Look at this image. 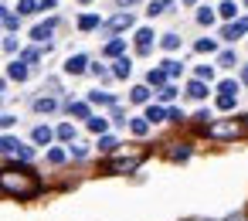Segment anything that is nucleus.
<instances>
[{"label": "nucleus", "mask_w": 248, "mask_h": 221, "mask_svg": "<svg viewBox=\"0 0 248 221\" xmlns=\"http://www.w3.org/2000/svg\"><path fill=\"white\" fill-rule=\"evenodd\" d=\"M194 75H197V82H211V79H214V68H211V65H197Z\"/></svg>", "instance_id": "nucleus-29"}, {"label": "nucleus", "mask_w": 248, "mask_h": 221, "mask_svg": "<svg viewBox=\"0 0 248 221\" xmlns=\"http://www.w3.org/2000/svg\"><path fill=\"white\" fill-rule=\"evenodd\" d=\"M82 4H89V0H82Z\"/></svg>", "instance_id": "nucleus-50"}, {"label": "nucleus", "mask_w": 248, "mask_h": 221, "mask_svg": "<svg viewBox=\"0 0 248 221\" xmlns=\"http://www.w3.org/2000/svg\"><path fill=\"white\" fill-rule=\"evenodd\" d=\"M0 190L11 194V197L28 201V197H34V194L41 190V180H38L31 170H21V167H4V170H0Z\"/></svg>", "instance_id": "nucleus-1"}, {"label": "nucleus", "mask_w": 248, "mask_h": 221, "mask_svg": "<svg viewBox=\"0 0 248 221\" xmlns=\"http://www.w3.org/2000/svg\"><path fill=\"white\" fill-rule=\"evenodd\" d=\"M146 82H150V85H156V89H167V72H163V68H150Z\"/></svg>", "instance_id": "nucleus-13"}, {"label": "nucleus", "mask_w": 248, "mask_h": 221, "mask_svg": "<svg viewBox=\"0 0 248 221\" xmlns=\"http://www.w3.org/2000/svg\"><path fill=\"white\" fill-rule=\"evenodd\" d=\"M184 4H197V0H184Z\"/></svg>", "instance_id": "nucleus-48"}, {"label": "nucleus", "mask_w": 248, "mask_h": 221, "mask_svg": "<svg viewBox=\"0 0 248 221\" xmlns=\"http://www.w3.org/2000/svg\"><path fill=\"white\" fill-rule=\"evenodd\" d=\"M28 75H31V68H28L24 62H11V65H7V79H11V82H24Z\"/></svg>", "instance_id": "nucleus-9"}, {"label": "nucleus", "mask_w": 248, "mask_h": 221, "mask_svg": "<svg viewBox=\"0 0 248 221\" xmlns=\"http://www.w3.org/2000/svg\"><path fill=\"white\" fill-rule=\"evenodd\" d=\"M214 17H217V14H214L211 7H201V11H197V24H204V28L214 24Z\"/></svg>", "instance_id": "nucleus-27"}, {"label": "nucleus", "mask_w": 248, "mask_h": 221, "mask_svg": "<svg viewBox=\"0 0 248 221\" xmlns=\"http://www.w3.org/2000/svg\"><path fill=\"white\" fill-rule=\"evenodd\" d=\"M133 21H136V14H112L106 21V28L109 31H126V28H133Z\"/></svg>", "instance_id": "nucleus-6"}, {"label": "nucleus", "mask_w": 248, "mask_h": 221, "mask_svg": "<svg viewBox=\"0 0 248 221\" xmlns=\"http://www.w3.org/2000/svg\"><path fill=\"white\" fill-rule=\"evenodd\" d=\"M85 153H89V146H82V143H75V146H72V157H75V160H82Z\"/></svg>", "instance_id": "nucleus-42"}, {"label": "nucleus", "mask_w": 248, "mask_h": 221, "mask_svg": "<svg viewBox=\"0 0 248 221\" xmlns=\"http://www.w3.org/2000/svg\"><path fill=\"white\" fill-rule=\"evenodd\" d=\"M0 157L31 160V157H34V150H31V146H24V143H21V140H14V136H0Z\"/></svg>", "instance_id": "nucleus-3"}, {"label": "nucleus", "mask_w": 248, "mask_h": 221, "mask_svg": "<svg viewBox=\"0 0 248 221\" xmlns=\"http://www.w3.org/2000/svg\"><path fill=\"white\" fill-rule=\"evenodd\" d=\"M217 95H234V99H238V82H234V79H224V82L217 85Z\"/></svg>", "instance_id": "nucleus-18"}, {"label": "nucleus", "mask_w": 248, "mask_h": 221, "mask_svg": "<svg viewBox=\"0 0 248 221\" xmlns=\"http://www.w3.org/2000/svg\"><path fill=\"white\" fill-rule=\"evenodd\" d=\"M146 14H150V17H160V14H163V4H160V0H153V4L146 7Z\"/></svg>", "instance_id": "nucleus-38"}, {"label": "nucleus", "mask_w": 248, "mask_h": 221, "mask_svg": "<svg viewBox=\"0 0 248 221\" xmlns=\"http://www.w3.org/2000/svg\"><path fill=\"white\" fill-rule=\"evenodd\" d=\"M116 146H119V143H116V136H102V140H99V150H106V153H112Z\"/></svg>", "instance_id": "nucleus-35"}, {"label": "nucleus", "mask_w": 248, "mask_h": 221, "mask_svg": "<svg viewBox=\"0 0 248 221\" xmlns=\"http://www.w3.org/2000/svg\"><path fill=\"white\" fill-rule=\"evenodd\" d=\"M123 51H126V41H119V38H112L109 45H106V58H123Z\"/></svg>", "instance_id": "nucleus-11"}, {"label": "nucleus", "mask_w": 248, "mask_h": 221, "mask_svg": "<svg viewBox=\"0 0 248 221\" xmlns=\"http://www.w3.org/2000/svg\"><path fill=\"white\" fill-rule=\"evenodd\" d=\"M41 4H38V0H21V4H17V14H34Z\"/></svg>", "instance_id": "nucleus-31"}, {"label": "nucleus", "mask_w": 248, "mask_h": 221, "mask_svg": "<svg viewBox=\"0 0 248 221\" xmlns=\"http://www.w3.org/2000/svg\"><path fill=\"white\" fill-rule=\"evenodd\" d=\"M234 102H238L234 95H217V109H224V112H228V109H234Z\"/></svg>", "instance_id": "nucleus-34"}, {"label": "nucleus", "mask_w": 248, "mask_h": 221, "mask_svg": "<svg viewBox=\"0 0 248 221\" xmlns=\"http://www.w3.org/2000/svg\"><path fill=\"white\" fill-rule=\"evenodd\" d=\"M224 221H245V214H231V218H224Z\"/></svg>", "instance_id": "nucleus-46"}, {"label": "nucleus", "mask_w": 248, "mask_h": 221, "mask_svg": "<svg viewBox=\"0 0 248 221\" xmlns=\"http://www.w3.org/2000/svg\"><path fill=\"white\" fill-rule=\"evenodd\" d=\"M221 34H224V41H238L241 34H248V17H241V21H231V24H228Z\"/></svg>", "instance_id": "nucleus-5"}, {"label": "nucleus", "mask_w": 248, "mask_h": 221, "mask_svg": "<svg viewBox=\"0 0 248 221\" xmlns=\"http://www.w3.org/2000/svg\"><path fill=\"white\" fill-rule=\"evenodd\" d=\"M68 112H72V116H78V119H92V116H89V102H72V106H68Z\"/></svg>", "instance_id": "nucleus-24"}, {"label": "nucleus", "mask_w": 248, "mask_h": 221, "mask_svg": "<svg viewBox=\"0 0 248 221\" xmlns=\"http://www.w3.org/2000/svg\"><path fill=\"white\" fill-rule=\"evenodd\" d=\"M140 163H143V153H129V157H112L106 163V170L109 174H133Z\"/></svg>", "instance_id": "nucleus-4"}, {"label": "nucleus", "mask_w": 248, "mask_h": 221, "mask_svg": "<svg viewBox=\"0 0 248 221\" xmlns=\"http://www.w3.org/2000/svg\"><path fill=\"white\" fill-rule=\"evenodd\" d=\"M17 119L14 116H7V112H0V129H7V126H14Z\"/></svg>", "instance_id": "nucleus-43"}, {"label": "nucleus", "mask_w": 248, "mask_h": 221, "mask_svg": "<svg viewBox=\"0 0 248 221\" xmlns=\"http://www.w3.org/2000/svg\"><path fill=\"white\" fill-rule=\"evenodd\" d=\"M194 48H197L201 55H211V51H217V41H211V38H201V41H197Z\"/></svg>", "instance_id": "nucleus-28"}, {"label": "nucleus", "mask_w": 248, "mask_h": 221, "mask_svg": "<svg viewBox=\"0 0 248 221\" xmlns=\"http://www.w3.org/2000/svg\"><path fill=\"white\" fill-rule=\"evenodd\" d=\"M245 4H248V0H245Z\"/></svg>", "instance_id": "nucleus-51"}, {"label": "nucleus", "mask_w": 248, "mask_h": 221, "mask_svg": "<svg viewBox=\"0 0 248 221\" xmlns=\"http://www.w3.org/2000/svg\"><path fill=\"white\" fill-rule=\"evenodd\" d=\"M0 24H4L7 31H17V24H21V17H14V14H7L4 21H0Z\"/></svg>", "instance_id": "nucleus-36"}, {"label": "nucleus", "mask_w": 248, "mask_h": 221, "mask_svg": "<svg viewBox=\"0 0 248 221\" xmlns=\"http://www.w3.org/2000/svg\"><path fill=\"white\" fill-rule=\"evenodd\" d=\"M234 14H238V7L231 4V0H224V4L217 7V17H224V21H234Z\"/></svg>", "instance_id": "nucleus-21"}, {"label": "nucleus", "mask_w": 248, "mask_h": 221, "mask_svg": "<svg viewBox=\"0 0 248 221\" xmlns=\"http://www.w3.org/2000/svg\"><path fill=\"white\" fill-rule=\"evenodd\" d=\"M217 62H221L224 68H231V65H234V51H221V58H217Z\"/></svg>", "instance_id": "nucleus-40"}, {"label": "nucleus", "mask_w": 248, "mask_h": 221, "mask_svg": "<svg viewBox=\"0 0 248 221\" xmlns=\"http://www.w3.org/2000/svg\"><path fill=\"white\" fill-rule=\"evenodd\" d=\"M160 99H163V102H173V99H177V89H173V85L160 89Z\"/></svg>", "instance_id": "nucleus-37"}, {"label": "nucleus", "mask_w": 248, "mask_h": 221, "mask_svg": "<svg viewBox=\"0 0 248 221\" xmlns=\"http://www.w3.org/2000/svg\"><path fill=\"white\" fill-rule=\"evenodd\" d=\"M48 160L51 163H65V150H48Z\"/></svg>", "instance_id": "nucleus-41"}, {"label": "nucleus", "mask_w": 248, "mask_h": 221, "mask_svg": "<svg viewBox=\"0 0 248 221\" xmlns=\"http://www.w3.org/2000/svg\"><path fill=\"white\" fill-rule=\"evenodd\" d=\"M38 58H41V55L31 48V51H24V58H21V62H24V65H38Z\"/></svg>", "instance_id": "nucleus-39"}, {"label": "nucleus", "mask_w": 248, "mask_h": 221, "mask_svg": "<svg viewBox=\"0 0 248 221\" xmlns=\"http://www.w3.org/2000/svg\"><path fill=\"white\" fill-rule=\"evenodd\" d=\"M187 95H190V99H204V95H207V85L194 79V82H187Z\"/></svg>", "instance_id": "nucleus-15"}, {"label": "nucleus", "mask_w": 248, "mask_h": 221, "mask_svg": "<svg viewBox=\"0 0 248 221\" xmlns=\"http://www.w3.org/2000/svg\"><path fill=\"white\" fill-rule=\"evenodd\" d=\"M170 160H177V163H184V160H190V146L187 143H177V146H170V153H167Z\"/></svg>", "instance_id": "nucleus-12"}, {"label": "nucleus", "mask_w": 248, "mask_h": 221, "mask_svg": "<svg viewBox=\"0 0 248 221\" xmlns=\"http://www.w3.org/2000/svg\"><path fill=\"white\" fill-rule=\"evenodd\" d=\"M34 109H38V112H55V109H58V99H48V95H45V99H34Z\"/></svg>", "instance_id": "nucleus-20"}, {"label": "nucleus", "mask_w": 248, "mask_h": 221, "mask_svg": "<svg viewBox=\"0 0 248 221\" xmlns=\"http://www.w3.org/2000/svg\"><path fill=\"white\" fill-rule=\"evenodd\" d=\"M55 24H58L55 17H51V21H45V24H38V28L31 31V41H41V45H45V41L51 38V31H55Z\"/></svg>", "instance_id": "nucleus-8"}, {"label": "nucleus", "mask_w": 248, "mask_h": 221, "mask_svg": "<svg viewBox=\"0 0 248 221\" xmlns=\"http://www.w3.org/2000/svg\"><path fill=\"white\" fill-rule=\"evenodd\" d=\"M163 119H170L167 109H160V106H150L146 109V123H163Z\"/></svg>", "instance_id": "nucleus-16"}, {"label": "nucleus", "mask_w": 248, "mask_h": 221, "mask_svg": "<svg viewBox=\"0 0 248 221\" xmlns=\"http://www.w3.org/2000/svg\"><path fill=\"white\" fill-rule=\"evenodd\" d=\"M129 99H133L136 106H143V102L150 99V89H146V85H133V92H129Z\"/></svg>", "instance_id": "nucleus-19"}, {"label": "nucleus", "mask_w": 248, "mask_h": 221, "mask_svg": "<svg viewBox=\"0 0 248 221\" xmlns=\"http://www.w3.org/2000/svg\"><path fill=\"white\" fill-rule=\"evenodd\" d=\"M58 140H75V126L72 123H62L58 126Z\"/></svg>", "instance_id": "nucleus-32"}, {"label": "nucleus", "mask_w": 248, "mask_h": 221, "mask_svg": "<svg viewBox=\"0 0 248 221\" xmlns=\"http://www.w3.org/2000/svg\"><path fill=\"white\" fill-rule=\"evenodd\" d=\"M160 4H163V7H167V4H170V0H160Z\"/></svg>", "instance_id": "nucleus-49"}, {"label": "nucleus", "mask_w": 248, "mask_h": 221, "mask_svg": "<svg viewBox=\"0 0 248 221\" xmlns=\"http://www.w3.org/2000/svg\"><path fill=\"white\" fill-rule=\"evenodd\" d=\"M129 129H133L136 136H146V133H150V123H146V116H143V119H129Z\"/></svg>", "instance_id": "nucleus-26"}, {"label": "nucleus", "mask_w": 248, "mask_h": 221, "mask_svg": "<svg viewBox=\"0 0 248 221\" xmlns=\"http://www.w3.org/2000/svg\"><path fill=\"white\" fill-rule=\"evenodd\" d=\"M89 102H95V106H112V95L95 89V92H89Z\"/></svg>", "instance_id": "nucleus-23"}, {"label": "nucleus", "mask_w": 248, "mask_h": 221, "mask_svg": "<svg viewBox=\"0 0 248 221\" xmlns=\"http://www.w3.org/2000/svg\"><path fill=\"white\" fill-rule=\"evenodd\" d=\"M89 129H92V133H99V136H106V129H109V123H106L102 116H92V119H89Z\"/></svg>", "instance_id": "nucleus-25"}, {"label": "nucleus", "mask_w": 248, "mask_h": 221, "mask_svg": "<svg viewBox=\"0 0 248 221\" xmlns=\"http://www.w3.org/2000/svg\"><path fill=\"white\" fill-rule=\"evenodd\" d=\"M150 41H153V31H150V28H140V31H136V48H140V55L150 51Z\"/></svg>", "instance_id": "nucleus-10"}, {"label": "nucleus", "mask_w": 248, "mask_h": 221, "mask_svg": "<svg viewBox=\"0 0 248 221\" xmlns=\"http://www.w3.org/2000/svg\"><path fill=\"white\" fill-rule=\"evenodd\" d=\"M95 28H99V17L95 14H82L78 17V31H95Z\"/></svg>", "instance_id": "nucleus-17"}, {"label": "nucleus", "mask_w": 248, "mask_h": 221, "mask_svg": "<svg viewBox=\"0 0 248 221\" xmlns=\"http://www.w3.org/2000/svg\"><path fill=\"white\" fill-rule=\"evenodd\" d=\"M4 17H7V11H4V7H0V21H4Z\"/></svg>", "instance_id": "nucleus-47"}, {"label": "nucleus", "mask_w": 248, "mask_h": 221, "mask_svg": "<svg viewBox=\"0 0 248 221\" xmlns=\"http://www.w3.org/2000/svg\"><path fill=\"white\" fill-rule=\"evenodd\" d=\"M4 51H11V55H14V51H17V38H7V41H4Z\"/></svg>", "instance_id": "nucleus-44"}, {"label": "nucleus", "mask_w": 248, "mask_h": 221, "mask_svg": "<svg viewBox=\"0 0 248 221\" xmlns=\"http://www.w3.org/2000/svg\"><path fill=\"white\" fill-rule=\"evenodd\" d=\"M204 133L211 140H241L248 133V119H217V123H207Z\"/></svg>", "instance_id": "nucleus-2"}, {"label": "nucleus", "mask_w": 248, "mask_h": 221, "mask_svg": "<svg viewBox=\"0 0 248 221\" xmlns=\"http://www.w3.org/2000/svg\"><path fill=\"white\" fill-rule=\"evenodd\" d=\"M241 85H248V65L241 68Z\"/></svg>", "instance_id": "nucleus-45"}, {"label": "nucleus", "mask_w": 248, "mask_h": 221, "mask_svg": "<svg viewBox=\"0 0 248 221\" xmlns=\"http://www.w3.org/2000/svg\"><path fill=\"white\" fill-rule=\"evenodd\" d=\"M65 72H68V75H82V72H89V58H85V55H72V58L65 62Z\"/></svg>", "instance_id": "nucleus-7"}, {"label": "nucleus", "mask_w": 248, "mask_h": 221, "mask_svg": "<svg viewBox=\"0 0 248 221\" xmlns=\"http://www.w3.org/2000/svg\"><path fill=\"white\" fill-rule=\"evenodd\" d=\"M34 143H51V129L48 126H38L34 129Z\"/></svg>", "instance_id": "nucleus-33"}, {"label": "nucleus", "mask_w": 248, "mask_h": 221, "mask_svg": "<svg viewBox=\"0 0 248 221\" xmlns=\"http://www.w3.org/2000/svg\"><path fill=\"white\" fill-rule=\"evenodd\" d=\"M160 68H163V72H167V79H177V75H180V72H184V65H180V62H173V58H170V62H163V65H160Z\"/></svg>", "instance_id": "nucleus-22"}, {"label": "nucleus", "mask_w": 248, "mask_h": 221, "mask_svg": "<svg viewBox=\"0 0 248 221\" xmlns=\"http://www.w3.org/2000/svg\"><path fill=\"white\" fill-rule=\"evenodd\" d=\"M160 45H163L167 51H177V48H180V38H177V34H163V38H160Z\"/></svg>", "instance_id": "nucleus-30"}, {"label": "nucleus", "mask_w": 248, "mask_h": 221, "mask_svg": "<svg viewBox=\"0 0 248 221\" xmlns=\"http://www.w3.org/2000/svg\"><path fill=\"white\" fill-rule=\"evenodd\" d=\"M129 72H133V65H129V58H119V62L112 65V75H116V79H129Z\"/></svg>", "instance_id": "nucleus-14"}]
</instances>
